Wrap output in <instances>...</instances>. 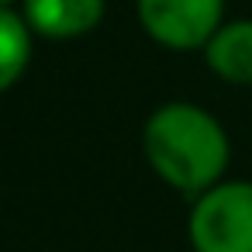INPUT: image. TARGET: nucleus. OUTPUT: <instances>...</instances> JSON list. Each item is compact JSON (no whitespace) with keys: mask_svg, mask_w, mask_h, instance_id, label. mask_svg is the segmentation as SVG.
<instances>
[{"mask_svg":"<svg viewBox=\"0 0 252 252\" xmlns=\"http://www.w3.org/2000/svg\"><path fill=\"white\" fill-rule=\"evenodd\" d=\"M142 152L149 169L183 197H197L224 180L231 162V138L224 125L200 104H159L142 128Z\"/></svg>","mask_w":252,"mask_h":252,"instance_id":"1","label":"nucleus"},{"mask_svg":"<svg viewBox=\"0 0 252 252\" xmlns=\"http://www.w3.org/2000/svg\"><path fill=\"white\" fill-rule=\"evenodd\" d=\"M187 238L193 252H252V180H221L197 193Z\"/></svg>","mask_w":252,"mask_h":252,"instance_id":"2","label":"nucleus"},{"mask_svg":"<svg viewBox=\"0 0 252 252\" xmlns=\"http://www.w3.org/2000/svg\"><path fill=\"white\" fill-rule=\"evenodd\" d=\"M138 25L169 52H197L224 25V0H138Z\"/></svg>","mask_w":252,"mask_h":252,"instance_id":"3","label":"nucleus"},{"mask_svg":"<svg viewBox=\"0 0 252 252\" xmlns=\"http://www.w3.org/2000/svg\"><path fill=\"white\" fill-rule=\"evenodd\" d=\"M21 14L38 38L73 42L100 28L107 0H21Z\"/></svg>","mask_w":252,"mask_h":252,"instance_id":"4","label":"nucleus"},{"mask_svg":"<svg viewBox=\"0 0 252 252\" xmlns=\"http://www.w3.org/2000/svg\"><path fill=\"white\" fill-rule=\"evenodd\" d=\"M207 69L228 87H252V18L224 21L200 49Z\"/></svg>","mask_w":252,"mask_h":252,"instance_id":"5","label":"nucleus"},{"mask_svg":"<svg viewBox=\"0 0 252 252\" xmlns=\"http://www.w3.org/2000/svg\"><path fill=\"white\" fill-rule=\"evenodd\" d=\"M35 49V32L28 28L25 14L14 7H0V94L18 87V80L28 73Z\"/></svg>","mask_w":252,"mask_h":252,"instance_id":"6","label":"nucleus"},{"mask_svg":"<svg viewBox=\"0 0 252 252\" xmlns=\"http://www.w3.org/2000/svg\"><path fill=\"white\" fill-rule=\"evenodd\" d=\"M18 4V0H0V7H14Z\"/></svg>","mask_w":252,"mask_h":252,"instance_id":"7","label":"nucleus"}]
</instances>
